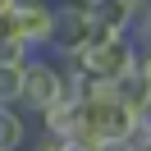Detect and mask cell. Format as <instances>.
Wrapping results in <instances>:
<instances>
[{
    "label": "cell",
    "instance_id": "4",
    "mask_svg": "<svg viewBox=\"0 0 151 151\" xmlns=\"http://www.w3.org/2000/svg\"><path fill=\"white\" fill-rule=\"evenodd\" d=\"M19 83H23V69H0V105L19 101Z\"/></svg>",
    "mask_w": 151,
    "mask_h": 151
},
{
    "label": "cell",
    "instance_id": "2",
    "mask_svg": "<svg viewBox=\"0 0 151 151\" xmlns=\"http://www.w3.org/2000/svg\"><path fill=\"white\" fill-rule=\"evenodd\" d=\"M32 147V119L14 105H0V151H28Z\"/></svg>",
    "mask_w": 151,
    "mask_h": 151
},
{
    "label": "cell",
    "instance_id": "1",
    "mask_svg": "<svg viewBox=\"0 0 151 151\" xmlns=\"http://www.w3.org/2000/svg\"><path fill=\"white\" fill-rule=\"evenodd\" d=\"M60 101H69V73L50 55H32L28 64H23V83H19L14 110H23L28 119H37V114H46L50 105H60Z\"/></svg>",
    "mask_w": 151,
    "mask_h": 151
},
{
    "label": "cell",
    "instance_id": "3",
    "mask_svg": "<svg viewBox=\"0 0 151 151\" xmlns=\"http://www.w3.org/2000/svg\"><path fill=\"white\" fill-rule=\"evenodd\" d=\"M32 60V50L23 46V41H14V37H0V69H23Z\"/></svg>",
    "mask_w": 151,
    "mask_h": 151
}]
</instances>
